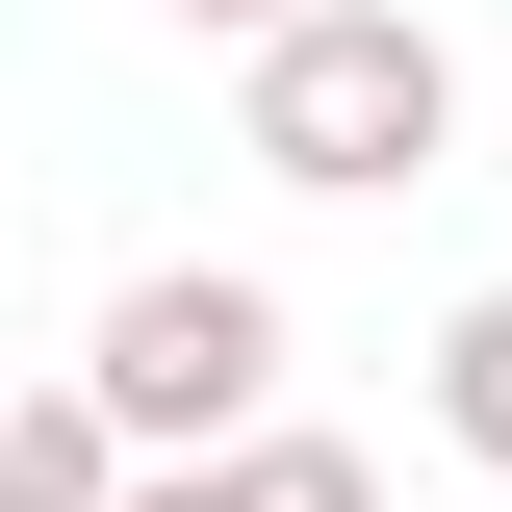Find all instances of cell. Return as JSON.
<instances>
[{"label":"cell","mask_w":512,"mask_h":512,"mask_svg":"<svg viewBox=\"0 0 512 512\" xmlns=\"http://www.w3.org/2000/svg\"><path fill=\"white\" fill-rule=\"evenodd\" d=\"M231 154L308 180V205L436 180V154H461V26H436V0H308L282 52H231Z\"/></svg>","instance_id":"1"},{"label":"cell","mask_w":512,"mask_h":512,"mask_svg":"<svg viewBox=\"0 0 512 512\" xmlns=\"http://www.w3.org/2000/svg\"><path fill=\"white\" fill-rule=\"evenodd\" d=\"M77 384L128 410V461H231V436H282V282H231V256H154V282H103Z\"/></svg>","instance_id":"2"},{"label":"cell","mask_w":512,"mask_h":512,"mask_svg":"<svg viewBox=\"0 0 512 512\" xmlns=\"http://www.w3.org/2000/svg\"><path fill=\"white\" fill-rule=\"evenodd\" d=\"M128 487H154V461H128V410H103V384H26V410H0V512H128Z\"/></svg>","instance_id":"3"},{"label":"cell","mask_w":512,"mask_h":512,"mask_svg":"<svg viewBox=\"0 0 512 512\" xmlns=\"http://www.w3.org/2000/svg\"><path fill=\"white\" fill-rule=\"evenodd\" d=\"M128 512H384V461L282 410V436H231V461H154V487H128Z\"/></svg>","instance_id":"4"},{"label":"cell","mask_w":512,"mask_h":512,"mask_svg":"<svg viewBox=\"0 0 512 512\" xmlns=\"http://www.w3.org/2000/svg\"><path fill=\"white\" fill-rule=\"evenodd\" d=\"M436 436L512 487V282H461V308H436Z\"/></svg>","instance_id":"5"},{"label":"cell","mask_w":512,"mask_h":512,"mask_svg":"<svg viewBox=\"0 0 512 512\" xmlns=\"http://www.w3.org/2000/svg\"><path fill=\"white\" fill-rule=\"evenodd\" d=\"M180 26H205V52H282V26H308V0H180Z\"/></svg>","instance_id":"6"}]
</instances>
